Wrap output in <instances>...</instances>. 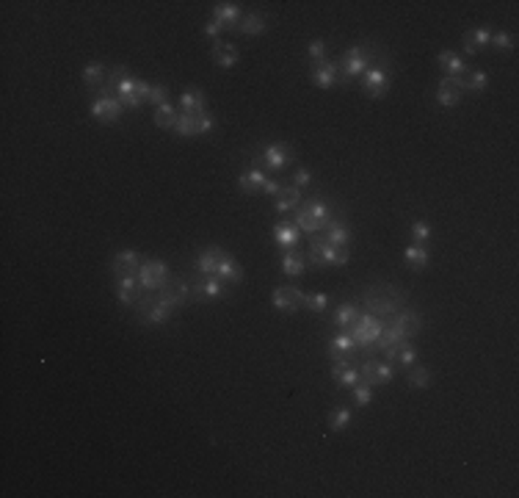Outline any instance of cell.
Returning a JSON list of instances; mask_svg holds the SVG:
<instances>
[{
	"instance_id": "cell-43",
	"label": "cell",
	"mask_w": 519,
	"mask_h": 498,
	"mask_svg": "<svg viewBox=\"0 0 519 498\" xmlns=\"http://www.w3.org/2000/svg\"><path fill=\"white\" fill-rule=\"evenodd\" d=\"M213 125H216V114H210V111L193 114V136H205L207 130H213Z\"/></svg>"
},
{
	"instance_id": "cell-40",
	"label": "cell",
	"mask_w": 519,
	"mask_h": 498,
	"mask_svg": "<svg viewBox=\"0 0 519 498\" xmlns=\"http://www.w3.org/2000/svg\"><path fill=\"white\" fill-rule=\"evenodd\" d=\"M431 385V371L425 368V366H411L409 368V387H414V390H425Z\"/></svg>"
},
{
	"instance_id": "cell-12",
	"label": "cell",
	"mask_w": 519,
	"mask_h": 498,
	"mask_svg": "<svg viewBox=\"0 0 519 498\" xmlns=\"http://www.w3.org/2000/svg\"><path fill=\"white\" fill-rule=\"evenodd\" d=\"M226 297V282L219 277H202L199 282L191 285V299L196 302H207V299H224Z\"/></svg>"
},
{
	"instance_id": "cell-11",
	"label": "cell",
	"mask_w": 519,
	"mask_h": 498,
	"mask_svg": "<svg viewBox=\"0 0 519 498\" xmlns=\"http://www.w3.org/2000/svg\"><path fill=\"white\" fill-rule=\"evenodd\" d=\"M359 80H362V92H365L368 97H373V100L384 97L387 89H390V73L381 70V67H368L365 75L359 77Z\"/></svg>"
},
{
	"instance_id": "cell-21",
	"label": "cell",
	"mask_w": 519,
	"mask_h": 498,
	"mask_svg": "<svg viewBox=\"0 0 519 498\" xmlns=\"http://www.w3.org/2000/svg\"><path fill=\"white\" fill-rule=\"evenodd\" d=\"M323 230H326V241H329L332 247H340V249H348V244L354 241V230H351L342 219H337V216H334L332 222H326Z\"/></svg>"
},
{
	"instance_id": "cell-30",
	"label": "cell",
	"mask_w": 519,
	"mask_h": 498,
	"mask_svg": "<svg viewBox=\"0 0 519 498\" xmlns=\"http://www.w3.org/2000/svg\"><path fill=\"white\" fill-rule=\"evenodd\" d=\"M265 180H268V175H265L262 169H249V172L238 175V189L243 194H257V192H262Z\"/></svg>"
},
{
	"instance_id": "cell-42",
	"label": "cell",
	"mask_w": 519,
	"mask_h": 498,
	"mask_svg": "<svg viewBox=\"0 0 519 498\" xmlns=\"http://www.w3.org/2000/svg\"><path fill=\"white\" fill-rule=\"evenodd\" d=\"M354 421V410H348V407H337L332 413V418H329V429L332 432H345L348 426Z\"/></svg>"
},
{
	"instance_id": "cell-9",
	"label": "cell",
	"mask_w": 519,
	"mask_h": 498,
	"mask_svg": "<svg viewBox=\"0 0 519 498\" xmlns=\"http://www.w3.org/2000/svg\"><path fill=\"white\" fill-rule=\"evenodd\" d=\"M271 302L279 313H298L304 307V291H298L296 285H279L274 288Z\"/></svg>"
},
{
	"instance_id": "cell-26",
	"label": "cell",
	"mask_w": 519,
	"mask_h": 498,
	"mask_svg": "<svg viewBox=\"0 0 519 498\" xmlns=\"http://www.w3.org/2000/svg\"><path fill=\"white\" fill-rule=\"evenodd\" d=\"M213 277H219L222 282H232V285H241L243 282V268L238 266L235 261H232V255L229 252H224L222 261H219V266H216V274Z\"/></svg>"
},
{
	"instance_id": "cell-32",
	"label": "cell",
	"mask_w": 519,
	"mask_h": 498,
	"mask_svg": "<svg viewBox=\"0 0 519 498\" xmlns=\"http://www.w3.org/2000/svg\"><path fill=\"white\" fill-rule=\"evenodd\" d=\"M298 205H301V189H296V186H282V192L276 194L274 208L279 213H288V211H296Z\"/></svg>"
},
{
	"instance_id": "cell-29",
	"label": "cell",
	"mask_w": 519,
	"mask_h": 498,
	"mask_svg": "<svg viewBox=\"0 0 519 498\" xmlns=\"http://www.w3.org/2000/svg\"><path fill=\"white\" fill-rule=\"evenodd\" d=\"M241 6L238 3H216L213 6V20L222 23L224 28H235L241 23Z\"/></svg>"
},
{
	"instance_id": "cell-47",
	"label": "cell",
	"mask_w": 519,
	"mask_h": 498,
	"mask_svg": "<svg viewBox=\"0 0 519 498\" xmlns=\"http://www.w3.org/2000/svg\"><path fill=\"white\" fill-rule=\"evenodd\" d=\"M166 94H169V89H166L163 83H149L147 103H152V106H163V103H169Z\"/></svg>"
},
{
	"instance_id": "cell-25",
	"label": "cell",
	"mask_w": 519,
	"mask_h": 498,
	"mask_svg": "<svg viewBox=\"0 0 519 498\" xmlns=\"http://www.w3.org/2000/svg\"><path fill=\"white\" fill-rule=\"evenodd\" d=\"M180 108H183V114H202V111H207L205 92L199 86H188L186 92L180 94Z\"/></svg>"
},
{
	"instance_id": "cell-50",
	"label": "cell",
	"mask_w": 519,
	"mask_h": 498,
	"mask_svg": "<svg viewBox=\"0 0 519 498\" xmlns=\"http://www.w3.org/2000/svg\"><path fill=\"white\" fill-rule=\"evenodd\" d=\"M309 183H312V172L309 169H298L296 175H293V186L296 189H307Z\"/></svg>"
},
{
	"instance_id": "cell-39",
	"label": "cell",
	"mask_w": 519,
	"mask_h": 498,
	"mask_svg": "<svg viewBox=\"0 0 519 498\" xmlns=\"http://www.w3.org/2000/svg\"><path fill=\"white\" fill-rule=\"evenodd\" d=\"M417 363V349L409 344H401L395 349V357H392V366H398V368H411Z\"/></svg>"
},
{
	"instance_id": "cell-6",
	"label": "cell",
	"mask_w": 519,
	"mask_h": 498,
	"mask_svg": "<svg viewBox=\"0 0 519 498\" xmlns=\"http://www.w3.org/2000/svg\"><path fill=\"white\" fill-rule=\"evenodd\" d=\"M136 277H139V285H141L144 294H155V291H160V288L166 285V280H169V266H166L163 261H158V258H149V261H141Z\"/></svg>"
},
{
	"instance_id": "cell-20",
	"label": "cell",
	"mask_w": 519,
	"mask_h": 498,
	"mask_svg": "<svg viewBox=\"0 0 519 498\" xmlns=\"http://www.w3.org/2000/svg\"><path fill=\"white\" fill-rule=\"evenodd\" d=\"M141 266V258H139V252L136 249H122V252H116L111 261V274L113 277H124V274H136Z\"/></svg>"
},
{
	"instance_id": "cell-2",
	"label": "cell",
	"mask_w": 519,
	"mask_h": 498,
	"mask_svg": "<svg viewBox=\"0 0 519 498\" xmlns=\"http://www.w3.org/2000/svg\"><path fill=\"white\" fill-rule=\"evenodd\" d=\"M307 263L309 266H345L351 261V252L348 249H340L332 247L326 241V235H309V244H307Z\"/></svg>"
},
{
	"instance_id": "cell-10",
	"label": "cell",
	"mask_w": 519,
	"mask_h": 498,
	"mask_svg": "<svg viewBox=\"0 0 519 498\" xmlns=\"http://www.w3.org/2000/svg\"><path fill=\"white\" fill-rule=\"evenodd\" d=\"M309 77L318 89H334L340 83V70L337 64L323 58V61H309Z\"/></svg>"
},
{
	"instance_id": "cell-4",
	"label": "cell",
	"mask_w": 519,
	"mask_h": 498,
	"mask_svg": "<svg viewBox=\"0 0 519 498\" xmlns=\"http://www.w3.org/2000/svg\"><path fill=\"white\" fill-rule=\"evenodd\" d=\"M348 332H351V338L357 341V349H362V354L376 344V338L384 332V321L381 318H376L371 313H359V318L348 327Z\"/></svg>"
},
{
	"instance_id": "cell-18",
	"label": "cell",
	"mask_w": 519,
	"mask_h": 498,
	"mask_svg": "<svg viewBox=\"0 0 519 498\" xmlns=\"http://www.w3.org/2000/svg\"><path fill=\"white\" fill-rule=\"evenodd\" d=\"M301 208H304L321 228H326V222H332L334 219V205L329 199H323V197H309V199L301 202Z\"/></svg>"
},
{
	"instance_id": "cell-36",
	"label": "cell",
	"mask_w": 519,
	"mask_h": 498,
	"mask_svg": "<svg viewBox=\"0 0 519 498\" xmlns=\"http://www.w3.org/2000/svg\"><path fill=\"white\" fill-rule=\"evenodd\" d=\"M235 31L243 34V37H260V34H265V17L262 14H246V17H241Z\"/></svg>"
},
{
	"instance_id": "cell-48",
	"label": "cell",
	"mask_w": 519,
	"mask_h": 498,
	"mask_svg": "<svg viewBox=\"0 0 519 498\" xmlns=\"http://www.w3.org/2000/svg\"><path fill=\"white\" fill-rule=\"evenodd\" d=\"M411 238H414V244H425L428 238H431V228H428V222H423V219H417V222H411Z\"/></svg>"
},
{
	"instance_id": "cell-19",
	"label": "cell",
	"mask_w": 519,
	"mask_h": 498,
	"mask_svg": "<svg viewBox=\"0 0 519 498\" xmlns=\"http://www.w3.org/2000/svg\"><path fill=\"white\" fill-rule=\"evenodd\" d=\"M210 56H213L216 67H222V70H232V67L241 61V50H238L232 42H222V39H216V42H213Z\"/></svg>"
},
{
	"instance_id": "cell-45",
	"label": "cell",
	"mask_w": 519,
	"mask_h": 498,
	"mask_svg": "<svg viewBox=\"0 0 519 498\" xmlns=\"http://www.w3.org/2000/svg\"><path fill=\"white\" fill-rule=\"evenodd\" d=\"M329 302H332L329 294H304V307L312 310V313H323L329 307Z\"/></svg>"
},
{
	"instance_id": "cell-27",
	"label": "cell",
	"mask_w": 519,
	"mask_h": 498,
	"mask_svg": "<svg viewBox=\"0 0 519 498\" xmlns=\"http://www.w3.org/2000/svg\"><path fill=\"white\" fill-rule=\"evenodd\" d=\"M224 252H226V249H222V247H207V249H202V255L196 258V271H199L202 277H213Z\"/></svg>"
},
{
	"instance_id": "cell-23",
	"label": "cell",
	"mask_w": 519,
	"mask_h": 498,
	"mask_svg": "<svg viewBox=\"0 0 519 498\" xmlns=\"http://www.w3.org/2000/svg\"><path fill=\"white\" fill-rule=\"evenodd\" d=\"M437 64L442 67L445 77H461L467 70H470L467 58H461V56H459V53H453V50H442V53L437 56Z\"/></svg>"
},
{
	"instance_id": "cell-22",
	"label": "cell",
	"mask_w": 519,
	"mask_h": 498,
	"mask_svg": "<svg viewBox=\"0 0 519 498\" xmlns=\"http://www.w3.org/2000/svg\"><path fill=\"white\" fill-rule=\"evenodd\" d=\"M136 86H139V77H130V75L116 86V97H119V103H122L124 108H130V111H139V108L144 106V100L136 94Z\"/></svg>"
},
{
	"instance_id": "cell-24",
	"label": "cell",
	"mask_w": 519,
	"mask_h": 498,
	"mask_svg": "<svg viewBox=\"0 0 519 498\" xmlns=\"http://www.w3.org/2000/svg\"><path fill=\"white\" fill-rule=\"evenodd\" d=\"M298 232L301 230L293 225V219H279L274 225V241H276L279 249H293L298 244Z\"/></svg>"
},
{
	"instance_id": "cell-34",
	"label": "cell",
	"mask_w": 519,
	"mask_h": 498,
	"mask_svg": "<svg viewBox=\"0 0 519 498\" xmlns=\"http://www.w3.org/2000/svg\"><path fill=\"white\" fill-rule=\"evenodd\" d=\"M357 351V341L351 338V332L348 330H340L337 335L329 338V354H354Z\"/></svg>"
},
{
	"instance_id": "cell-28",
	"label": "cell",
	"mask_w": 519,
	"mask_h": 498,
	"mask_svg": "<svg viewBox=\"0 0 519 498\" xmlns=\"http://www.w3.org/2000/svg\"><path fill=\"white\" fill-rule=\"evenodd\" d=\"M489 42H492V31L489 28H473V31H467L464 34V53L467 56H475V53H481L489 47Z\"/></svg>"
},
{
	"instance_id": "cell-46",
	"label": "cell",
	"mask_w": 519,
	"mask_h": 498,
	"mask_svg": "<svg viewBox=\"0 0 519 498\" xmlns=\"http://www.w3.org/2000/svg\"><path fill=\"white\" fill-rule=\"evenodd\" d=\"M351 390H354V404H357V407H368V404L373 401V387L368 382H362V380H359Z\"/></svg>"
},
{
	"instance_id": "cell-49",
	"label": "cell",
	"mask_w": 519,
	"mask_h": 498,
	"mask_svg": "<svg viewBox=\"0 0 519 498\" xmlns=\"http://www.w3.org/2000/svg\"><path fill=\"white\" fill-rule=\"evenodd\" d=\"M307 53H309L312 61H323L326 58V42L323 39H312L309 47H307Z\"/></svg>"
},
{
	"instance_id": "cell-3",
	"label": "cell",
	"mask_w": 519,
	"mask_h": 498,
	"mask_svg": "<svg viewBox=\"0 0 519 498\" xmlns=\"http://www.w3.org/2000/svg\"><path fill=\"white\" fill-rule=\"evenodd\" d=\"M368 67H371V61H368L365 42H359V44H351V47L342 53L340 64H337V70H340V83H342V86H348L354 77L365 75V70H368Z\"/></svg>"
},
{
	"instance_id": "cell-5",
	"label": "cell",
	"mask_w": 519,
	"mask_h": 498,
	"mask_svg": "<svg viewBox=\"0 0 519 498\" xmlns=\"http://www.w3.org/2000/svg\"><path fill=\"white\" fill-rule=\"evenodd\" d=\"M155 299L163 307H169L172 313H177V310H183L191 302V285L183 277H169L166 285L160 291H155Z\"/></svg>"
},
{
	"instance_id": "cell-17",
	"label": "cell",
	"mask_w": 519,
	"mask_h": 498,
	"mask_svg": "<svg viewBox=\"0 0 519 498\" xmlns=\"http://www.w3.org/2000/svg\"><path fill=\"white\" fill-rule=\"evenodd\" d=\"M108 75H111V67H105L103 61H91V64H86V67H83V73H80L83 83H86V89H89L91 94H97V92L105 86Z\"/></svg>"
},
{
	"instance_id": "cell-15",
	"label": "cell",
	"mask_w": 519,
	"mask_h": 498,
	"mask_svg": "<svg viewBox=\"0 0 519 498\" xmlns=\"http://www.w3.org/2000/svg\"><path fill=\"white\" fill-rule=\"evenodd\" d=\"M116 280V299L122 305L136 307L139 297H141V285H139V277L136 274H124V277H113Z\"/></svg>"
},
{
	"instance_id": "cell-13",
	"label": "cell",
	"mask_w": 519,
	"mask_h": 498,
	"mask_svg": "<svg viewBox=\"0 0 519 498\" xmlns=\"http://www.w3.org/2000/svg\"><path fill=\"white\" fill-rule=\"evenodd\" d=\"M390 324H392L404 338H414V335H420V330H423V316H420L417 310H411V307H404V310H398V313L390 318Z\"/></svg>"
},
{
	"instance_id": "cell-31",
	"label": "cell",
	"mask_w": 519,
	"mask_h": 498,
	"mask_svg": "<svg viewBox=\"0 0 519 498\" xmlns=\"http://www.w3.org/2000/svg\"><path fill=\"white\" fill-rule=\"evenodd\" d=\"M279 263H282V271H285L288 277H301V274L307 271V266H309L307 258H304L301 252H296V249H285Z\"/></svg>"
},
{
	"instance_id": "cell-52",
	"label": "cell",
	"mask_w": 519,
	"mask_h": 498,
	"mask_svg": "<svg viewBox=\"0 0 519 498\" xmlns=\"http://www.w3.org/2000/svg\"><path fill=\"white\" fill-rule=\"evenodd\" d=\"M262 192L271 194V197H276V194L282 192V183H279V180H274V178H268V180H265V186H262Z\"/></svg>"
},
{
	"instance_id": "cell-7",
	"label": "cell",
	"mask_w": 519,
	"mask_h": 498,
	"mask_svg": "<svg viewBox=\"0 0 519 498\" xmlns=\"http://www.w3.org/2000/svg\"><path fill=\"white\" fill-rule=\"evenodd\" d=\"M293 161V147L290 144H268L262 153L255 155V169L262 172H282Z\"/></svg>"
},
{
	"instance_id": "cell-41",
	"label": "cell",
	"mask_w": 519,
	"mask_h": 498,
	"mask_svg": "<svg viewBox=\"0 0 519 498\" xmlns=\"http://www.w3.org/2000/svg\"><path fill=\"white\" fill-rule=\"evenodd\" d=\"M293 225H296L298 230L309 232V235H315L318 230H323V228H321V225H318V222H315V219H312V216H309V213H307L301 205H298L296 211H293Z\"/></svg>"
},
{
	"instance_id": "cell-44",
	"label": "cell",
	"mask_w": 519,
	"mask_h": 498,
	"mask_svg": "<svg viewBox=\"0 0 519 498\" xmlns=\"http://www.w3.org/2000/svg\"><path fill=\"white\" fill-rule=\"evenodd\" d=\"M494 50H500V53H508V50H514L517 47V37L514 34H508V31H500V34H492V42H489Z\"/></svg>"
},
{
	"instance_id": "cell-38",
	"label": "cell",
	"mask_w": 519,
	"mask_h": 498,
	"mask_svg": "<svg viewBox=\"0 0 519 498\" xmlns=\"http://www.w3.org/2000/svg\"><path fill=\"white\" fill-rule=\"evenodd\" d=\"M459 83H461L464 92H483L489 86V75L483 70H467L464 75L459 77Z\"/></svg>"
},
{
	"instance_id": "cell-35",
	"label": "cell",
	"mask_w": 519,
	"mask_h": 498,
	"mask_svg": "<svg viewBox=\"0 0 519 498\" xmlns=\"http://www.w3.org/2000/svg\"><path fill=\"white\" fill-rule=\"evenodd\" d=\"M177 106H172V103H163V106H158L155 108V116H152V122L160 127V130H174V122H177Z\"/></svg>"
},
{
	"instance_id": "cell-33",
	"label": "cell",
	"mask_w": 519,
	"mask_h": 498,
	"mask_svg": "<svg viewBox=\"0 0 519 498\" xmlns=\"http://www.w3.org/2000/svg\"><path fill=\"white\" fill-rule=\"evenodd\" d=\"M359 307L354 305V302H342V305L334 310V316H332V321H334V327H340V330H348L357 318H359Z\"/></svg>"
},
{
	"instance_id": "cell-14",
	"label": "cell",
	"mask_w": 519,
	"mask_h": 498,
	"mask_svg": "<svg viewBox=\"0 0 519 498\" xmlns=\"http://www.w3.org/2000/svg\"><path fill=\"white\" fill-rule=\"evenodd\" d=\"M122 111H124V106L119 103V97H97V100L91 103V116H94L97 122H103V125L119 122Z\"/></svg>"
},
{
	"instance_id": "cell-8",
	"label": "cell",
	"mask_w": 519,
	"mask_h": 498,
	"mask_svg": "<svg viewBox=\"0 0 519 498\" xmlns=\"http://www.w3.org/2000/svg\"><path fill=\"white\" fill-rule=\"evenodd\" d=\"M398 374V366L387 363V360H373V357H365L362 366H359V377L362 382H368L371 387H381V385L392 382Z\"/></svg>"
},
{
	"instance_id": "cell-51",
	"label": "cell",
	"mask_w": 519,
	"mask_h": 498,
	"mask_svg": "<svg viewBox=\"0 0 519 498\" xmlns=\"http://www.w3.org/2000/svg\"><path fill=\"white\" fill-rule=\"evenodd\" d=\"M222 31H224V25L222 23H216V20H210V23L205 25V37H210L213 42H216V39H222Z\"/></svg>"
},
{
	"instance_id": "cell-37",
	"label": "cell",
	"mask_w": 519,
	"mask_h": 498,
	"mask_svg": "<svg viewBox=\"0 0 519 498\" xmlns=\"http://www.w3.org/2000/svg\"><path fill=\"white\" fill-rule=\"evenodd\" d=\"M404 258H406V263L414 271H420V268L428 266V249H425V244H409L406 249H404Z\"/></svg>"
},
{
	"instance_id": "cell-1",
	"label": "cell",
	"mask_w": 519,
	"mask_h": 498,
	"mask_svg": "<svg viewBox=\"0 0 519 498\" xmlns=\"http://www.w3.org/2000/svg\"><path fill=\"white\" fill-rule=\"evenodd\" d=\"M365 313H371L376 318H392L398 310L406 307V291L401 285H392V282H373L368 285L362 294H359Z\"/></svg>"
},
{
	"instance_id": "cell-16",
	"label": "cell",
	"mask_w": 519,
	"mask_h": 498,
	"mask_svg": "<svg viewBox=\"0 0 519 498\" xmlns=\"http://www.w3.org/2000/svg\"><path fill=\"white\" fill-rule=\"evenodd\" d=\"M461 97H464V89H461L459 77L442 75L440 86H437V103H440V106H445V108H453V106H459V103H461Z\"/></svg>"
}]
</instances>
